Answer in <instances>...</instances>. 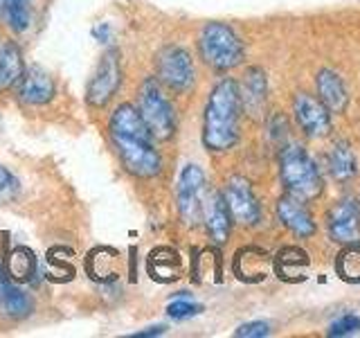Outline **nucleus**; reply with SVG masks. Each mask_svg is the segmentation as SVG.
Segmentation results:
<instances>
[{
  "label": "nucleus",
  "mask_w": 360,
  "mask_h": 338,
  "mask_svg": "<svg viewBox=\"0 0 360 338\" xmlns=\"http://www.w3.org/2000/svg\"><path fill=\"white\" fill-rule=\"evenodd\" d=\"M108 131L127 172L138 178H153L160 174L162 161L153 146V135L133 104L115 108L108 122Z\"/></svg>",
  "instance_id": "f257e3e1"
},
{
  "label": "nucleus",
  "mask_w": 360,
  "mask_h": 338,
  "mask_svg": "<svg viewBox=\"0 0 360 338\" xmlns=\"http://www.w3.org/2000/svg\"><path fill=\"white\" fill-rule=\"evenodd\" d=\"M241 93L234 79H223L214 86L205 106L202 142L210 151H228L239 140Z\"/></svg>",
  "instance_id": "f03ea898"
},
{
  "label": "nucleus",
  "mask_w": 360,
  "mask_h": 338,
  "mask_svg": "<svg viewBox=\"0 0 360 338\" xmlns=\"http://www.w3.org/2000/svg\"><path fill=\"white\" fill-rule=\"evenodd\" d=\"M279 174L290 196L311 201L322 194V178L311 156L297 144L286 146L279 156Z\"/></svg>",
  "instance_id": "7ed1b4c3"
},
{
  "label": "nucleus",
  "mask_w": 360,
  "mask_h": 338,
  "mask_svg": "<svg viewBox=\"0 0 360 338\" xmlns=\"http://www.w3.org/2000/svg\"><path fill=\"white\" fill-rule=\"evenodd\" d=\"M200 56L214 70H232L243 61V43L225 23H207L200 32Z\"/></svg>",
  "instance_id": "20e7f679"
},
{
  "label": "nucleus",
  "mask_w": 360,
  "mask_h": 338,
  "mask_svg": "<svg viewBox=\"0 0 360 338\" xmlns=\"http://www.w3.org/2000/svg\"><path fill=\"white\" fill-rule=\"evenodd\" d=\"M140 115L155 140H169L176 131V115L155 79H146L140 90Z\"/></svg>",
  "instance_id": "39448f33"
},
{
  "label": "nucleus",
  "mask_w": 360,
  "mask_h": 338,
  "mask_svg": "<svg viewBox=\"0 0 360 338\" xmlns=\"http://www.w3.org/2000/svg\"><path fill=\"white\" fill-rule=\"evenodd\" d=\"M178 210L187 225H196L202 221L207 203V180L198 165H187L178 178Z\"/></svg>",
  "instance_id": "423d86ee"
},
{
  "label": "nucleus",
  "mask_w": 360,
  "mask_h": 338,
  "mask_svg": "<svg viewBox=\"0 0 360 338\" xmlns=\"http://www.w3.org/2000/svg\"><path fill=\"white\" fill-rule=\"evenodd\" d=\"M155 70L160 82L172 90H187L194 84V63L187 50L169 45L155 59Z\"/></svg>",
  "instance_id": "0eeeda50"
},
{
  "label": "nucleus",
  "mask_w": 360,
  "mask_h": 338,
  "mask_svg": "<svg viewBox=\"0 0 360 338\" xmlns=\"http://www.w3.org/2000/svg\"><path fill=\"white\" fill-rule=\"evenodd\" d=\"M122 84V70H120V52L108 50L97 65V70L93 73L88 82V104L93 106H106L112 99V95L117 93V88Z\"/></svg>",
  "instance_id": "6e6552de"
},
{
  "label": "nucleus",
  "mask_w": 360,
  "mask_h": 338,
  "mask_svg": "<svg viewBox=\"0 0 360 338\" xmlns=\"http://www.w3.org/2000/svg\"><path fill=\"white\" fill-rule=\"evenodd\" d=\"M225 206L230 210V217H234L243 225H255L262 219V208H259L257 196L252 194V187L245 178L234 176L228 180L225 187Z\"/></svg>",
  "instance_id": "1a4fd4ad"
},
{
  "label": "nucleus",
  "mask_w": 360,
  "mask_h": 338,
  "mask_svg": "<svg viewBox=\"0 0 360 338\" xmlns=\"http://www.w3.org/2000/svg\"><path fill=\"white\" fill-rule=\"evenodd\" d=\"M295 118L300 122L302 131L309 138H322L331 131V115L322 101H318L311 95L297 93L295 97Z\"/></svg>",
  "instance_id": "9d476101"
},
{
  "label": "nucleus",
  "mask_w": 360,
  "mask_h": 338,
  "mask_svg": "<svg viewBox=\"0 0 360 338\" xmlns=\"http://www.w3.org/2000/svg\"><path fill=\"white\" fill-rule=\"evenodd\" d=\"M329 232L338 244H360V212L356 203L340 201L329 214Z\"/></svg>",
  "instance_id": "9b49d317"
},
{
  "label": "nucleus",
  "mask_w": 360,
  "mask_h": 338,
  "mask_svg": "<svg viewBox=\"0 0 360 338\" xmlns=\"http://www.w3.org/2000/svg\"><path fill=\"white\" fill-rule=\"evenodd\" d=\"M20 97L22 101L34 106L48 104L54 97V82L48 70H43L41 65H32L27 68L20 77Z\"/></svg>",
  "instance_id": "f8f14e48"
},
{
  "label": "nucleus",
  "mask_w": 360,
  "mask_h": 338,
  "mask_svg": "<svg viewBox=\"0 0 360 338\" xmlns=\"http://www.w3.org/2000/svg\"><path fill=\"white\" fill-rule=\"evenodd\" d=\"M270 255L262 248H243L234 257V273L243 282H262L268 275Z\"/></svg>",
  "instance_id": "ddd939ff"
},
{
  "label": "nucleus",
  "mask_w": 360,
  "mask_h": 338,
  "mask_svg": "<svg viewBox=\"0 0 360 338\" xmlns=\"http://www.w3.org/2000/svg\"><path fill=\"white\" fill-rule=\"evenodd\" d=\"M311 264V259L307 251H302L297 246H288L281 248L277 257L273 259L275 273L284 280V282H302L307 277V268Z\"/></svg>",
  "instance_id": "4468645a"
},
{
  "label": "nucleus",
  "mask_w": 360,
  "mask_h": 338,
  "mask_svg": "<svg viewBox=\"0 0 360 338\" xmlns=\"http://www.w3.org/2000/svg\"><path fill=\"white\" fill-rule=\"evenodd\" d=\"M318 93H320L322 104L333 113H342L349 104V93H347L342 77L329 70V68H324V70L318 73Z\"/></svg>",
  "instance_id": "2eb2a0df"
},
{
  "label": "nucleus",
  "mask_w": 360,
  "mask_h": 338,
  "mask_svg": "<svg viewBox=\"0 0 360 338\" xmlns=\"http://www.w3.org/2000/svg\"><path fill=\"white\" fill-rule=\"evenodd\" d=\"M202 221L207 225L210 237L217 244H225L230 237V210L225 206V199L221 194H210L205 203V214Z\"/></svg>",
  "instance_id": "dca6fc26"
},
{
  "label": "nucleus",
  "mask_w": 360,
  "mask_h": 338,
  "mask_svg": "<svg viewBox=\"0 0 360 338\" xmlns=\"http://www.w3.org/2000/svg\"><path fill=\"white\" fill-rule=\"evenodd\" d=\"M277 214H279V221L284 223L288 230L295 232L297 237H311L315 232V223L311 219V214L300 206L295 196L279 199Z\"/></svg>",
  "instance_id": "f3484780"
},
{
  "label": "nucleus",
  "mask_w": 360,
  "mask_h": 338,
  "mask_svg": "<svg viewBox=\"0 0 360 338\" xmlns=\"http://www.w3.org/2000/svg\"><path fill=\"white\" fill-rule=\"evenodd\" d=\"M25 65H22L20 50L11 41H0V90L11 88L20 82Z\"/></svg>",
  "instance_id": "a211bd4d"
},
{
  "label": "nucleus",
  "mask_w": 360,
  "mask_h": 338,
  "mask_svg": "<svg viewBox=\"0 0 360 338\" xmlns=\"http://www.w3.org/2000/svg\"><path fill=\"white\" fill-rule=\"evenodd\" d=\"M241 93V90H239ZM266 95H268V84H266V75L259 68H250L245 75L243 82V93H241V104H245L248 111L259 113L262 106L266 104Z\"/></svg>",
  "instance_id": "6ab92c4d"
},
{
  "label": "nucleus",
  "mask_w": 360,
  "mask_h": 338,
  "mask_svg": "<svg viewBox=\"0 0 360 338\" xmlns=\"http://www.w3.org/2000/svg\"><path fill=\"white\" fill-rule=\"evenodd\" d=\"M149 273L158 282H172L180 273V257L172 248H155L149 257Z\"/></svg>",
  "instance_id": "aec40b11"
},
{
  "label": "nucleus",
  "mask_w": 360,
  "mask_h": 338,
  "mask_svg": "<svg viewBox=\"0 0 360 338\" xmlns=\"http://www.w3.org/2000/svg\"><path fill=\"white\" fill-rule=\"evenodd\" d=\"M0 309L11 318H22L32 311V300L22 289L14 287L9 280H3L0 282Z\"/></svg>",
  "instance_id": "412c9836"
},
{
  "label": "nucleus",
  "mask_w": 360,
  "mask_h": 338,
  "mask_svg": "<svg viewBox=\"0 0 360 338\" xmlns=\"http://www.w3.org/2000/svg\"><path fill=\"white\" fill-rule=\"evenodd\" d=\"M115 262H117V253L112 251V248H97V251L88 255L86 266H88L90 277L101 280V282H110L117 277Z\"/></svg>",
  "instance_id": "4be33fe9"
},
{
  "label": "nucleus",
  "mask_w": 360,
  "mask_h": 338,
  "mask_svg": "<svg viewBox=\"0 0 360 338\" xmlns=\"http://www.w3.org/2000/svg\"><path fill=\"white\" fill-rule=\"evenodd\" d=\"M329 169L335 180H349L358 172V161L354 149L347 142H338L329 156Z\"/></svg>",
  "instance_id": "5701e85b"
},
{
  "label": "nucleus",
  "mask_w": 360,
  "mask_h": 338,
  "mask_svg": "<svg viewBox=\"0 0 360 338\" xmlns=\"http://www.w3.org/2000/svg\"><path fill=\"white\" fill-rule=\"evenodd\" d=\"M335 270L345 282L358 284L360 282V244H347L338 255Z\"/></svg>",
  "instance_id": "b1692460"
},
{
  "label": "nucleus",
  "mask_w": 360,
  "mask_h": 338,
  "mask_svg": "<svg viewBox=\"0 0 360 338\" xmlns=\"http://www.w3.org/2000/svg\"><path fill=\"white\" fill-rule=\"evenodd\" d=\"M5 11L11 30L25 32L32 25V0H5Z\"/></svg>",
  "instance_id": "393cba45"
},
{
  "label": "nucleus",
  "mask_w": 360,
  "mask_h": 338,
  "mask_svg": "<svg viewBox=\"0 0 360 338\" xmlns=\"http://www.w3.org/2000/svg\"><path fill=\"white\" fill-rule=\"evenodd\" d=\"M9 273L18 280H30L34 275V255L30 248L18 246L9 259Z\"/></svg>",
  "instance_id": "a878e982"
},
{
  "label": "nucleus",
  "mask_w": 360,
  "mask_h": 338,
  "mask_svg": "<svg viewBox=\"0 0 360 338\" xmlns=\"http://www.w3.org/2000/svg\"><path fill=\"white\" fill-rule=\"evenodd\" d=\"M360 330V318L358 315H342L338 318L331 327H329V336L338 338V336H352Z\"/></svg>",
  "instance_id": "bb28decb"
},
{
  "label": "nucleus",
  "mask_w": 360,
  "mask_h": 338,
  "mask_svg": "<svg viewBox=\"0 0 360 338\" xmlns=\"http://www.w3.org/2000/svg\"><path fill=\"white\" fill-rule=\"evenodd\" d=\"M200 311H202L200 304H194V302H189V300H176V302H172L167 307V313L172 315V318H176V320L191 318V315H196Z\"/></svg>",
  "instance_id": "cd10ccee"
},
{
  "label": "nucleus",
  "mask_w": 360,
  "mask_h": 338,
  "mask_svg": "<svg viewBox=\"0 0 360 338\" xmlns=\"http://www.w3.org/2000/svg\"><path fill=\"white\" fill-rule=\"evenodd\" d=\"M18 192V180L16 176L9 172V169H5L3 165H0V203H7L16 196Z\"/></svg>",
  "instance_id": "c85d7f7f"
},
{
  "label": "nucleus",
  "mask_w": 360,
  "mask_h": 338,
  "mask_svg": "<svg viewBox=\"0 0 360 338\" xmlns=\"http://www.w3.org/2000/svg\"><path fill=\"white\" fill-rule=\"evenodd\" d=\"M270 334V325L264 320H255V323H245L239 330L234 332L236 338H264Z\"/></svg>",
  "instance_id": "c756f323"
},
{
  "label": "nucleus",
  "mask_w": 360,
  "mask_h": 338,
  "mask_svg": "<svg viewBox=\"0 0 360 338\" xmlns=\"http://www.w3.org/2000/svg\"><path fill=\"white\" fill-rule=\"evenodd\" d=\"M165 332V327L160 325V327H149L146 332H138L135 334V338H144V336H160Z\"/></svg>",
  "instance_id": "7c9ffc66"
},
{
  "label": "nucleus",
  "mask_w": 360,
  "mask_h": 338,
  "mask_svg": "<svg viewBox=\"0 0 360 338\" xmlns=\"http://www.w3.org/2000/svg\"><path fill=\"white\" fill-rule=\"evenodd\" d=\"M5 7V0H0V9H3Z\"/></svg>",
  "instance_id": "2f4dec72"
}]
</instances>
